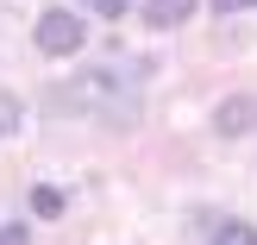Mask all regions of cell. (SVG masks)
I'll return each instance as SVG.
<instances>
[{
	"mask_svg": "<svg viewBox=\"0 0 257 245\" xmlns=\"http://www.w3.org/2000/svg\"><path fill=\"white\" fill-rule=\"evenodd\" d=\"M251 126H257V101L251 95H226L220 107H213V132L220 138H245Z\"/></svg>",
	"mask_w": 257,
	"mask_h": 245,
	"instance_id": "3957f363",
	"label": "cell"
},
{
	"mask_svg": "<svg viewBox=\"0 0 257 245\" xmlns=\"http://www.w3.org/2000/svg\"><path fill=\"white\" fill-rule=\"evenodd\" d=\"M195 7H201V0H145L138 19H145V32H176V25L195 19Z\"/></svg>",
	"mask_w": 257,
	"mask_h": 245,
	"instance_id": "277c9868",
	"label": "cell"
},
{
	"mask_svg": "<svg viewBox=\"0 0 257 245\" xmlns=\"http://www.w3.org/2000/svg\"><path fill=\"white\" fill-rule=\"evenodd\" d=\"M245 7H257V0H213V13H245Z\"/></svg>",
	"mask_w": 257,
	"mask_h": 245,
	"instance_id": "9c48e42d",
	"label": "cell"
},
{
	"mask_svg": "<svg viewBox=\"0 0 257 245\" xmlns=\"http://www.w3.org/2000/svg\"><path fill=\"white\" fill-rule=\"evenodd\" d=\"M88 7H94V13H100V19H119V13H125V7H132V0H88Z\"/></svg>",
	"mask_w": 257,
	"mask_h": 245,
	"instance_id": "52a82bcc",
	"label": "cell"
},
{
	"mask_svg": "<svg viewBox=\"0 0 257 245\" xmlns=\"http://www.w3.org/2000/svg\"><path fill=\"white\" fill-rule=\"evenodd\" d=\"M32 214L38 220H57L63 214V189H32Z\"/></svg>",
	"mask_w": 257,
	"mask_h": 245,
	"instance_id": "8992f818",
	"label": "cell"
},
{
	"mask_svg": "<svg viewBox=\"0 0 257 245\" xmlns=\"http://www.w3.org/2000/svg\"><path fill=\"white\" fill-rule=\"evenodd\" d=\"M82 38H88V25L75 19V13H44V19H38V50H44V57H75Z\"/></svg>",
	"mask_w": 257,
	"mask_h": 245,
	"instance_id": "7a4b0ae2",
	"label": "cell"
},
{
	"mask_svg": "<svg viewBox=\"0 0 257 245\" xmlns=\"http://www.w3.org/2000/svg\"><path fill=\"white\" fill-rule=\"evenodd\" d=\"M0 245H32V233L25 226H0Z\"/></svg>",
	"mask_w": 257,
	"mask_h": 245,
	"instance_id": "ba28073f",
	"label": "cell"
},
{
	"mask_svg": "<svg viewBox=\"0 0 257 245\" xmlns=\"http://www.w3.org/2000/svg\"><path fill=\"white\" fill-rule=\"evenodd\" d=\"M207 245H257V226L251 220H213L207 226Z\"/></svg>",
	"mask_w": 257,
	"mask_h": 245,
	"instance_id": "5b68a950",
	"label": "cell"
},
{
	"mask_svg": "<svg viewBox=\"0 0 257 245\" xmlns=\"http://www.w3.org/2000/svg\"><path fill=\"white\" fill-rule=\"evenodd\" d=\"M138 82H145V63H94V69H82L63 88V101H69V107H88V113H100L107 101H119V107L132 113Z\"/></svg>",
	"mask_w": 257,
	"mask_h": 245,
	"instance_id": "6da1fadb",
	"label": "cell"
}]
</instances>
